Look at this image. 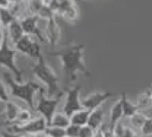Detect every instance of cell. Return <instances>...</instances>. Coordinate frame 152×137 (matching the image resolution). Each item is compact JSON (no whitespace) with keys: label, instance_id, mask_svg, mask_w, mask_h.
<instances>
[{"label":"cell","instance_id":"8992f818","mask_svg":"<svg viewBox=\"0 0 152 137\" xmlns=\"http://www.w3.org/2000/svg\"><path fill=\"white\" fill-rule=\"evenodd\" d=\"M47 127H48L47 120L41 115H37L23 125H9V131L16 133L19 136H37V134H44Z\"/></svg>","mask_w":152,"mask_h":137},{"label":"cell","instance_id":"7a4b0ae2","mask_svg":"<svg viewBox=\"0 0 152 137\" xmlns=\"http://www.w3.org/2000/svg\"><path fill=\"white\" fill-rule=\"evenodd\" d=\"M4 83L9 88L10 95L15 99H19L23 104H26L31 111L35 109V94L45 91V88L41 86V83H38L35 80L16 82L10 73H4Z\"/></svg>","mask_w":152,"mask_h":137},{"label":"cell","instance_id":"cb8c5ba5","mask_svg":"<svg viewBox=\"0 0 152 137\" xmlns=\"http://www.w3.org/2000/svg\"><path fill=\"white\" fill-rule=\"evenodd\" d=\"M139 133L143 137H152V117L146 118V121H145V124H143V127L140 128Z\"/></svg>","mask_w":152,"mask_h":137},{"label":"cell","instance_id":"4fadbf2b","mask_svg":"<svg viewBox=\"0 0 152 137\" xmlns=\"http://www.w3.org/2000/svg\"><path fill=\"white\" fill-rule=\"evenodd\" d=\"M6 35H7V39L10 41L12 45H15L19 39H22L23 37H25V32H23V29H22L20 20L19 19L13 20V22L7 26V29H6Z\"/></svg>","mask_w":152,"mask_h":137},{"label":"cell","instance_id":"ac0fdd59","mask_svg":"<svg viewBox=\"0 0 152 137\" xmlns=\"http://www.w3.org/2000/svg\"><path fill=\"white\" fill-rule=\"evenodd\" d=\"M50 127H57V128H63L66 130L70 125V117H67L64 112H56L54 117L51 118V121L48 123Z\"/></svg>","mask_w":152,"mask_h":137},{"label":"cell","instance_id":"30bf717a","mask_svg":"<svg viewBox=\"0 0 152 137\" xmlns=\"http://www.w3.org/2000/svg\"><path fill=\"white\" fill-rule=\"evenodd\" d=\"M58 16H61L64 20L75 23L79 20V7L73 0H60V7L57 12Z\"/></svg>","mask_w":152,"mask_h":137},{"label":"cell","instance_id":"8fae6325","mask_svg":"<svg viewBox=\"0 0 152 137\" xmlns=\"http://www.w3.org/2000/svg\"><path fill=\"white\" fill-rule=\"evenodd\" d=\"M60 26L57 23V20L53 19L45 20V26H44V35L47 38V42L51 44V45H57L58 44V39H60Z\"/></svg>","mask_w":152,"mask_h":137},{"label":"cell","instance_id":"e575fe53","mask_svg":"<svg viewBox=\"0 0 152 137\" xmlns=\"http://www.w3.org/2000/svg\"><path fill=\"white\" fill-rule=\"evenodd\" d=\"M0 137H1V134H0Z\"/></svg>","mask_w":152,"mask_h":137},{"label":"cell","instance_id":"e0dca14e","mask_svg":"<svg viewBox=\"0 0 152 137\" xmlns=\"http://www.w3.org/2000/svg\"><path fill=\"white\" fill-rule=\"evenodd\" d=\"M120 101H121V107H123V117L124 118H130L132 115H134L139 109L136 108L134 102H132L130 99L127 98L126 94H121L120 96Z\"/></svg>","mask_w":152,"mask_h":137},{"label":"cell","instance_id":"5bb4252c","mask_svg":"<svg viewBox=\"0 0 152 137\" xmlns=\"http://www.w3.org/2000/svg\"><path fill=\"white\" fill-rule=\"evenodd\" d=\"M121 118H123V107H121V101L118 98L113 105H111V108H110V115H108L110 133H111V130H113L118 123H121Z\"/></svg>","mask_w":152,"mask_h":137},{"label":"cell","instance_id":"3957f363","mask_svg":"<svg viewBox=\"0 0 152 137\" xmlns=\"http://www.w3.org/2000/svg\"><path fill=\"white\" fill-rule=\"evenodd\" d=\"M29 69H31L32 75L44 85L47 96L53 98L58 92H61V89L58 86V75L54 72V69L44 60V57H41L37 63H34Z\"/></svg>","mask_w":152,"mask_h":137},{"label":"cell","instance_id":"52a82bcc","mask_svg":"<svg viewBox=\"0 0 152 137\" xmlns=\"http://www.w3.org/2000/svg\"><path fill=\"white\" fill-rule=\"evenodd\" d=\"M83 109L82 107V96H80V86H73L66 91V98L63 104V112L70 117L75 112Z\"/></svg>","mask_w":152,"mask_h":137},{"label":"cell","instance_id":"9a60e30c","mask_svg":"<svg viewBox=\"0 0 152 137\" xmlns=\"http://www.w3.org/2000/svg\"><path fill=\"white\" fill-rule=\"evenodd\" d=\"M134 105L136 108L140 111V112H145L148 109L152 108V95H151V89H146L143 92H140L137 96H136V101H134Z\"/></svg>","mask_w":152,"mask_h":137},{"label":"cell","instance_id":"f1b7e54d","mask_svg":"<svg viewBox=\"0 0 152 137\" xmlns=\"http://www.w3.org/2000/svg\"><path fill=\"white\" fill-rule=\"evenodd\" d=\"M1 137H22V136H19L16 133H12V131H6V133L1 134Z\"/></svg>","mask_w":152,"mask_h":137},{"label":"cell","instance_id":"836d02e7","mask_svg":"<svg viewBox=\"0 0 152 137\" xmlns=\"http://www.w3.org/2000/svg\"><path fill=\"white\" fill-rule=\"evenodd\" d=\"M0 26H1V19H0Z\"/></svg>","mask_w":152,"mask_h":137},{"label":"cell","instance_id":"7c38bea8","mask_svg":"<svg viewBox=\"0 0 152 137\" xmlns=\"http://www.w3.org/2000/svg\"><path fill=\"white\" fill-rule=\"evenodd\" d=\"M20 109H22V107H19V104H16L15 101L10 99L9 102H6L4 107H3V115H4V120H6V124L12 125L16 121Z\"/></svg>","mask_w":152,"mask_h":137},{"label":"cell","instance_id":"f546056e","mask_svg":"<svg viewBox=\"0 0 152 137\" xmlns=\"http://www.w3.org/2000/svg\"><path fill=\"white\" fill-rule=\"evenodd\" d=\"M133 137H143V136H142L140 133H137V131H136V134H134V136H133Z\"/></svg>","mask_w":152,"mask_h":137},{"label":"cell","instance_id":"2e32d148","mask_svg":"<svg viewBox=\"0 0 152 137\" xmlns=\"http://www.w3.org/2000/svg\"><path fill=\"white\" fill-rule=\"evenodd\" d=\"M104 117H105V112H104L102 108H98V109L91 111L89 120H88V125L91 128H94L95 131L101 130V127L104 125Z\"/></svg>","mask_w":152,"mask_h":137},{"label":"cell","instance_id":"4dcf8cb0","mask_svg":"<svg viewBox=\"0 0 152 137\" xmlns=\"http://www.w3.org/2000/svg\"><path fill=\"white\" fill-rule=\"evenodd\" d=\"M0 114H3V108H0Z\"/></svg>","mask_w":152,"mask_h":137},{"label":"cell","instance_id":"484cf974","mask_svg":"<svg viewBox=\"0 0 152 137\" xmlns=\"http://www.w3.org/2000/svg\"><path fill=\"white\" fill-rule=\"evenodd\" d=\"M95 131L94 128H91L89 125H83L80 127V131H79V137H95Z\"/></svg>","mask_w":152,"mask_h":137},{"label":"cell","instance_id":"9c48e42d","mask_svg":"<svg viewBox=\"0 0 152 137\" xmlns=\"http://www.w3.org/2000/svg\"><path fill=\"white\" fill-rule=\"evenodd\" d=\"M110 96H111V92H101V91L91 92V94L82 96V107H83V109H88V111L98 109Z\"/></svg>","mask_w":152,"mask_h":137},{"label":"cell","instance_id":"7402d4cb","mask_svg":"<svg viewBox=\"0 0 152 137\" xmlns=\"http://www.w3.org/2000/svg\"><path fill=\"white\" fill-rule=\"evenodd\" d=\"M0 19H1V26H3L4 29H7V26H9L13 20H16V18L13 16V13L10 12V9H1V7H0Z\"/></svg>","mask_w":152,"mask_h":137},{"label":"cell","instance_id":"ffe728a7","mask_svg":"<svg viewBox=\"0 0 152 137\" xmlns=\"http://www.w3.org/2000/svg\"><path fill=\"white\" fill-rule=\"evenodd\" d=\"M146 118H148V115H146L145 112L137 111L134 115H132V117L129 118V127H132L134 131H140V128L143 127Z\"/></svg>","mask_w":152,"mask_h":137},{"label":"cell","instance_id":"277c9868","mask_svg":"<svg viewBox=\"0 0 152 137\" xmlns=\"http://www.w3.org/2000/svg\"><path fill=\"white\" fill-rule=\"evenodd\" d=\"M16 56H18L16 48L10 44V41L6 39V42L0 48V66L7 69V72L15 78L16 82H22L23 80V72L16 64Z\"/></svg>","mask_w":152,"mask_h":137},{"label":"cell","instance_id":"d4e9b609","mask_svg":"<svg viewBox=\"0 0 152 137\" xmlns=\"http://www.w3.org/2000/svg\"><path fill=\"white\" fill-rule=\"evenodd\" d=\"M0 99H1L3 104H6V102L10 101V98H9V92H7V86H6L4 80L1 78H0Z\"/></svg>","mask_w":152,"mask_h":137},{"label":"cell","instance_id":"ba28073f","mask_svg":"<svg viewBox=\"0 0 152 137\" xmlns=\"http://www.w3.org/2000/svg\"><path fill=\"white\" fill-rule=\"evenodd\" d=\"M16 48L19 54H23L26 57H31V59H37L39 60L41 56V47L37 41L34 39V37H29V35H25L22 39H19L18 42L13 45Z\"/></svg>","mask_w":152,"mask_h":137},{"label":"cell","instance_id":"d6a6232c","mask_svg":"<svg viewBox=\"0 0 152 137\" xmlns=\"http://www.w3.org/2000/svg\"><path fill=\"white\" fill-rule=\"evenodd\" d=\"M1 104H3V102H1V99H0V105H1Z\"/></svg>","mask_w":152,"mask_h":137},{"label":"cell","instance_id":"1f68e13d","mask_svg":"<svg viewBox=\"0 0 152 137\" xmlns=\"http://www.w3.org/2000/svg\"><path fill=\"white\" fill-rule=\"evenodd\" d=\"M149 89H151V95H152V86H151V88H149Z\"/></svg>","mask_w":152,"mask_h":137},{"label":"cell","instance_id":"4316f807","mask_svg":"<svg viewBox=\"0 0 152 137\" xmlns=\"http://www.w3.org/2000/svg\"><path fill=\"white\" fill-rule=\"evenodd\" d=\"M79 131H80V127L70 124L66 128V137H79Z\"/></svg>","mask_w":152,"mask_h":137},{"label":"cell","instance_id":"5b68a950","mask_svg":"<svg viewBox=\"0 0 152 137\" xmlns=\"http://www.w3.org/2000/svg\"><path fill=\"white\" fill-rule=\"evenodd\" d=\"M64 92H58L56 96L50 98L45 95V91L39 92V96L37 98V102H35V111L38 112V115L44 117L47 120V123L51 121V118L54 117V114L58 109V105L61 102V98H63Z\"/></svg>","mask_w":152,"mask_h":137},{"label":"cell","instance_id":"44dd1931","mask_svg":"<svg viewBox=\"0 0 152 137\" xmlns=\"http://www.w3.org/2000/svg\"><path fill=\"white\" fill-rule=\"evenodd\" d=\"M32 118L34 117H32L31 109H28V108H22V109H20V112H19L18 118H16V121H15L12 125H23V124L29 123Z\"/></svg>","mask_w":152,"mask_h":137},{"label":"cell","instance_id":"d6986e66","mask_svg":"<svg viewBox=\"0 0 152 137\" xmlns=\"http://www.w3.org/2000/svg\"><path fill=\"white\" fill-rule=\"evenodd\" d=\"M89 114H91V111H88V109H80V111H77L73 115H70V124L77 125V127L88 125Z\"/></svg>","mask_w":152,"mask_h":137},{"label":"cell","instance_id":"83f0119b","mask_svg":"<svg viewBox=\"0 0 152 137\" xmlns=\"http://www.w3.org/2000/svg\"><path fill=\"white\" fill-rule=\"evenodd\" d=\"M6 39H7V35H6V29H4L3 26H0V48L3 47V44L6 42Z\"/></svg>","mask_w":152,"mask_h":137},{"label":"cell","instance_id":"6da1fadb","mask_svg":"<svg viewBox=\"0 0 152 137\" xmlns=\"http://www.w3.org/2000/svg\"><path fill=\"white\" fill-rule=\"evenodd\" d=\"M51 56L60 60L61 69L63 72H66L69 82H75L79 73L85 76H91V72L88 70L85 60H83V56H85L83 44H69L63 50L53 51Z\"/></svg>","mask_w":152,"mask_h":137},{"label":"cell","instance_id":"603a6c76","mask_svg":"<svg viewBox=\"0 0 152 137\" xmlns=\"http://www.w3.org/2000/svg\"><path fill=\"white\" fill-rule=\"evenodd\" d=\"M44 134L47 137H66V130L63 128H57V127H47Z\"/></svg>","mask_w":152,"mask_h":137}]
</instances>
